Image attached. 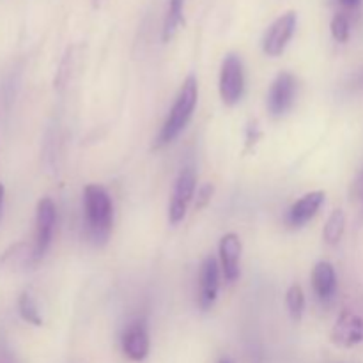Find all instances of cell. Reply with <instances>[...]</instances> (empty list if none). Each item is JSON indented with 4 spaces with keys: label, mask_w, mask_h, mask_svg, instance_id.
Listing matches in <instances>:
<instances>
[{
    "label": "cell",
    "mask_w": 363,
    "mask_h": 363,
    "mask_svg": "<svg viewBox=\"0 0 363 363\" xmlns=\"http://www.w3.org/2000/svg\"><path fill=\"white\" fill-rule=\"evenodd\" d=\"M197 101H199L197 77L188 74V77L184 78L183 85L179 87V92H177L176 99H174L172 108H170L162 130H160L155 147L169 145L170 142H174L181 133H183L184 128L188 126V123H190L191 117H194L195 108H197Z\"/></svg>",
    "instance_id": "obj_1"
},
{
    "label": "cell",
    "mask_w": 363,
    "mask_h": 363,
    "mask_svg": "<svg viewBox=\"0 0 363 363\" xmlns=\"http://www.w3.org/2000/svg\"><path fill=\"white\" fill-rule=\"evenodd\" d=\"M84 211L89 240L101 247L108 241L113 223L112 197L101 184L92 183L84 188Z\"/></svg>",
    "instance_id": "obj_2"
},
{
    "label": "cell",
    "mask_w": 363,
    "mask_h": 363,
    "mask_svg": "<svg viewBox=\"0 0 363 363\" xmlns=\"http://www.w3.org/2000/svg\"><path fill=\"white\" fill-rule=\"evenodd\" d=\"M57 223V208L55 202L50 197H43L38 202L35 208V233H34V243L30 248V262L38 264L43 261L46 252L50 250V245L53 240V230H55Z\"/></svg>",
    "instance_id": "obj_3"
},
{
    "label": "cell",
    "mask_w": 363,
    "mask_h": 363,
    "mask_svg": "<svg viewBox=\"0 0 363 363\" xmlns=\"http://www.w3.org/2000/svg\"><path fill=\"white\" fill-rule=\"evenodd\" d=\"M220 98L227 106H234L245 94V69L243 60L236 53L225 55L220 69Z\"/></svg>",
    "instance_id": "obj_4"
},
{
    "label": "cell",
    "mask_w": 363,
    "mask_h": 363,
    "mask_svg": "<svg viewBox=\"0 0 363 363\" xmlns=\"http://www.w3.org/2000/svg\"><path fill=\"white\" fill-rule=\"evenodd\" d=\"M296 92L298 80L293 73L282 71V73L277 74L268 91V99H266L269 116L275 117V119L287 116L289 110L293 108L294 101H296Z\"/></svg>",
    "instance_id": "obj_5"
},
{
    "label": "cell",
    "mask_w": 363,
    "mask_h": 363,
    "mask_svg": "<svg viewBox=\"0 0 363 363\" xmlns=\"http://www.w3.org/2000/svg\"><path fill=\"white\" fill-rule=\"evenodd\" d=\"M195 188H197V172L194 167H184L177 176L176 184H174L172 199H170L169 206V222L172 225H177L184 220L190 206L191 199L195 195Z\"/></svg>",
    "instance_id": "obj_6"
},
{
    "label": "cell",
    "mask_w": 363,
    "mask_h": 363,
    "mask_svg": "<svg viewBox=\"0 0 363 363\" xmlns=\"http://www.w3.org/2000/svg\"><path fill=\"white\" fill-rule=\"evenodd\" d=\"M298 16L294 11L282 14L272 23V27L266 30L264 39H262V52L268 57L282 55L284 50L287 48L289 41L293 39L294 30H296Z\"/></svg>",
    "instance_id": "obj_7"
},
{
    "label": "cell",
    "mask_w": 363,
    "mask_h": 363,
    "mask_svg": "<svg viewBox=\"0 0 363 363\" xmlns=\"http://www.w3.org/2000/svg\"><path fill=\"white\" fill-rule=\"evenodd\" d=\"M220 279H222V268L216 257L208 255L202 261L201 272H199V293L197 301L202 311H209L215 305L220 291Z\"/></svg>",
    "instance_id": "obj_8"
},
{
    "label": "cell",
    "mask_w": 363,
    "mask_h": 363,
    "mask_svg": "<svg viewBox=\"0 0 363 363\" xmlns=\"http://www.w3.org/2000/svg\"><path fill=\"white\" fill-rule=\"evenodd\" d=\"M330 337H332V342L339 347L351 350V347L358 346L363 342V318L357 312L346 308L337 318Z\"/></svg>",
    "instance_id": "obj_9"
},
{
    "label": "cell",
    "mask_w": 363,
    "mask_h": 363,
    "mask_svg": "<svg viewBox=\"0 0 363 363\" xmlns=\"http://www.w3.org/2000/svg\"><path fill=\"white\" fill-rule=\"evenodd\" d=\"M121 346H123V353L133 362H144L149 357L151 337H149V330L144 319H138V321L128 325L123 333V339H121Z\"/></svg>",
    "instance_id": "obj_10"
},
{
    "label": "cell",
    "mask_w": 363,
    "mask_h": 363,
    "mask_svg": "<svg viewBox=\"0 0 363 363\" xmlns=\"http://www.w3.org/2000/svg\"><path fill=\"white\" fill-rule=\"evenodd\" d=\"M241 252H243V243L240 236L234 233L223 234L218 243V257L222 275L225 277L227 282H236L241 273Z\"/></svg>",
    "instance_id": "obj_11"
},
{
    "label": "cell",
    "mask_w": 363,
    "mask_h": 363,
    "mask_svg": "<svg viewBox=\"0 0 363 363\" xmlns=\"http://www.w3.org/2000/svg\"><path fill=\"white\" fill-rule=\"evenodd\" d=\"M326 201V194L323 190H314L305 194L303 197L298 199L287 211V225L293 229H301L307 225L312 218L319 213Z\"/></svg>",
    "instance_id": "obj_12"
},
{
    "label": "cell",
    "mask_w": 363,
    "mask_h": 363,
    "mask_svg": "<svg viewBox=\"0 0 363 363\" xmlns=\"http://www.w3.org/2000/svg\"><path fill=\"white\" fill-rule=\"evenodd\" d=\"M312 287L315 296L328 303L337 293V273L332 262L319 261L312 269Z\"/></svg>",
    "instance_id": "obj_13"
},
{
    "label": "cell",
    "mask_w": 363,
    "mask_h": 363,
    "mask_svg": "<svg viewBox=\"0 0 363 363\" xmlns=\"http://www.w3.org/2000/svg\"><path fill=\"white\" fill-rule=\"evenodd\" d=\"M184 2L186 0H169V9H167L165 21H163L162 39L163 43H169L179 30L181 23L184 21Z\"/></svg>",
    "instance_id": "obj_14"
},
{
    "label": "cell",
    "mask_w": 363,
    "mask_h": 363,
    "mask_svg": "<svg viewBox=\"0 0 363 363\" xmlns=\"http://www.w3.org/2000/svg\"><path fill=\"white\" fill-rule=\"evenodd\" d=\"M344 233H346V213H344V209L337 208L326 220L325 229H323V240L330 247H335L340 243Z\"/></svg>",
    "instance_id": "obj_15"
},
{
    "label": "cell",
    "mask_w": 363,
    "mask_h": 363,
    "mask_svg": "<svg viewBox=\"0 0 363 363\" xmlns=\"http://www.w3.org/2000/svg\"><path fill=\"white\" fill-rule=\"evenodd\" d=\"M18 312H20L21 319H23L25 323H28V325H43L41 312H39L38 303H35V300L32 298V294L28 293V291H23V293L20 294V298H18Z\"/></svg>",
    "instance_id": "obj_16"
},
{
    "label": "cell",
    "mask_w": 363,
    "mask_h": 363,
    "mask_svg": "<svg viewBox=\"0 0 363 363\" xmlns=\"http://www.w3.org/2000/svg\"><path fill=\"white\" fill-rule=\"evenodd\" d=\"M286 305H287V311H289L291 319H293L294 323L301 321L305 312V293L303 289H301L300 284H293V286L287 289Z\"/></svg>",
    "instance_id": "obj_17"
},
{
    "label": "cell",
    "mask_w": 363,
    "mask_h": 363,
    "mask_svg": "<svg viewBox=\"0 0 363 363\" xmlns=\"http://www.w3.org/2000/svg\"><path fill=\"white\" fill-rule=\"evenodd\" d=\"M330 30H332L333 39H335L337 43H347V39H350L351 35L350 18H347L344 13L335 14L332 23H330Z\"/></svg>",
    "instance_id": "obj_18"
},
{
    "label": "cell",
    "mask_w": 363,
    "mask_h": 363,
    "mask_svg": "<svg viewBox=\"0 0 363 363\" xmlns=\"http://www.w3.org/2000/svg\"><path fill=\"white\" fill-rule=\"evenodd\" d=\"M213 194H215V186H213V183L202 184V186L197 190V202H195V209H197V211L204 209L206 206L211 202Z\"/></svg>",
    "instance_id": "obj_19"
},
{
    "label": "cell",
    "mask_w": 363,
    "mask_h": 363,
    "mask_svg": "<svg viewBox=\"0 0 363 363\" xmlns=\"http://www.w3.org/2000/svg\"><path fill=\"white\" fill-rule=\"evenodd\" d=\"M259 138H261V131H259V126L257 123H250L247 128V147H252V145H255L259 142Z\"/></svg>",
    "instance_id": "obj_20"
},
{
    "label": "cell",
    "mask_w": 363,
    "mask_h": 363,
    "mask_svg": "<svg viewBox=\"0 0 363 363\" xmlns=\"http://www.w3.org/2000/svg\"><path fill=\"white\" fill-rule=\"evenodd\" d=\"M351 87L353 89H363V67L351 78Z\"/></svg>",
    "instance_id": "obj_21"
},
{
    "label": "cell",
    "mask_w": 363,
    "mask_h": 363,
    "mask_svg": "<svg viewBox=\"0 0 363 363\" xmlns=\"http://www.w3.org/2000/svg\"><path fill=\"white\" fill-rule=\"evenodd\" d=\"M344 7H357L362 0H339Z\"/></svg>",
    "instance_id": "obj_22"
},
{
    "label": "cell",
    "mask_w": 363,
    "mask_h": 363,
    "mask_svg": "<svg viewBox=\"0 0 363 363\" xmlns=\"http://www.w3.org/2000/svg\"><path fill=\"white\" fill-rule=\"evenodd\" d=\"M4 197H6V190H4V184L0 183V216H2V208H4Z\"/></svg>",
    "instance_id": "obj_23"
},
{
    "label": "cell",
    "mask_w": 363,
    "mask_h": 363,
    "mask_svg": "<svg viewBox=\"0 0 363 363\" xmlns=\"http://www.w3.org/2000/svg\"><path fill=\"white\" fill-rule=\"evenodd\" d=\"M101 2H103V0H92V4H94V7L101 6Z\"/></svg>",
    "instance_id": "obj_24"
},
{
    "label": "cell",
    "mask_w": 363,
    "mask_h": 363,
    "mask_svg": "<svg viewBox=\"0 0 363 363\" xmlns=\"http://www.w3.org/2000/svg\"><path fill=\"white\" fill-rule=\"evenodd\" d=\"M218 363H234V362L229 360V358H222V360H220Z\"/></svg>",
    "instance_id": "obj_25"
}]
</instances>
